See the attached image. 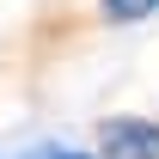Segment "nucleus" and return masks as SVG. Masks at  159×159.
<instances>
[{
	"mask_svg": "<svg viewBox=\"0 0 159 159\" xmlns=\"http://www.w3.org/2000/svg\"><path fill=\"white\" fill-rule=\"evenodd\" d=\"M98 159H159V122L104 116L98 122Z\"/></svg>",
	"mask_w": 159,
	"mask_h": 159,
	"instance_id": "nucleus-1",
	"label": "nucleus"
},
{
	"mask_svg": "<svg viewBox=\"0 0 159 159\" xmlns=\"http://www.w3.org/2000/svg\"><path fill=\"white\" fill-rule=\"evenodd\" d=\"M98 12L110 25H135V19H147V12H159V0H98Z\"/></svg>",
	"mask_w": 159,
	"mask_h": 159,
	"instance_id": "nucleus-2",
	"label": "nucleus"
},
{
	"mask_svg": "<svg viewBox=\"0 0 159 159\" xmlns=\"http://www.w3.org/2000/svg\"><path fill=\"white\" fill-rule=\"evenodd\" d=\"M19 159H98V153H80V147H61V141H37V147H25Z\"/></svg>",
	"mask_w": 159,
	"mask_h": 159,
	"instance_id": "nucleus-3",
	"label": "nucleus"
}]
</instances>
